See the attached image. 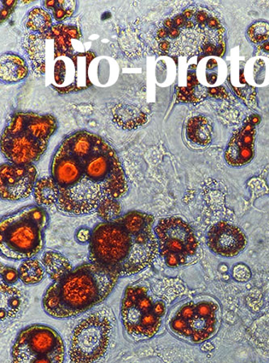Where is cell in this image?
Listing matches in <instances>:
<instances>
[{
    "label": "cell",
    "instance_id": "1",
    "mask_svg": "<svg viewBox=\"0 0 269 363\" xmlns=\"http://www.w3.org/2000/svg\"><path fill=\"white\" fill-rule=\"evenodd\" d=\"M50 169L60 191L56 207L62 214L96 213L104 200H119L128 191L119 155L106 140L89 131L64 139L53 156Z\"/></svg>",
    "mask_w": 269,
    "mask_h": 363
},
{
    "label": "cell",
    "instance_id": "2",
    "mask_svg": "<svg viewBox=\"0 0 269 363\" xmlns=\"http://www.w3.org/2000/svg\"><path fill=\"white\" fill-rule=\"evenodd\" d=\"M155 218L131 211L111 222H101L92 231L89 260L119 278L145 270L159 255Z\"/></svg>",
    "mask_w": 269,
    "mask_h": 363
},
{
    "label": "cell",
    "instance_id": "3",
    "mask_svg": "<svg viewBox=\"0 0 269 363\" xmlns=\"http://www.w3.org/2000/svg\"><path fill=\"white\" fill-rule=\"evenodd\" d=\"M119 279L107 269L84 263L45 291V312L56 319L77 317L106 300Z\"/></svg>",
    "mask_w": 269,
    "mask_h": 363
},
{
    "label": "cell",
    "instance_id": "4",
    "mask_svg": "<svg viewBox=\"0 0 269 363\" xmlns=\"http://www.w3.org/2000/svg\"><path fill=\"white\" fill-rule=\"evenodd\" d=\"M179 280H142L128 285L123 295V327L134 342L149 340L159 333L169 306L182 294Z\"/></svg>",
    "mask_w": 269,
    "mask_h": 363
},
{
    "label": "cell",
    "instance_id": "5",
    "mask_svg": "<svg viewBox=\"0 0 269 363\" xmlns=\"http://www.w3.org/2000/svg\"><path fill=\"white\" fill-rule=\"evenodd\" d=\"M225 28L214 11L192 6L167 19L157 32L160 49L170 55L197 54L221 56Z\"/></svg>",
    "mask_w": 269,
    "mask_h": 363
},
{
    "label": "cell",
    "instance_id": "6",
    "mask_svg": "<svg viewBox=\"0 0 269 363\" xmlns=\"http://www.w3.org/2000/svg\"><path fill=\"white\" fill-rule=\"evenodd\" d=\"M57 128V120L52 115L16 113L2 133V154L16 165H34L45 153Z\"/></svg>",
    "mask_w": 269,
    "mask_h": 363
},
{
    "label": "cell",
    "instance_id": "7",
    "mask_svg": "<svg viewBox=\"0 0 269 363\" xmlns=\"http://www.w3.org/2000/svg\"><path fill=\"white\" fill-rule=\"evenodd\" d=\"M48 224V212L37 204L4 216L0 223L2 256L15 261L33 259L44 247Z\"/></svg>",
    "mask_w": 269,
    "mask_h": 363
},
{
    "label": "cell",
    "instance_id": "8",
    "mask_svg": "<svg viewBox=\"0 0 269 363\" xmlns=\"http://www.w3.org/2000/svg\"><path fill=\"white\" fill-rule=\"evenodd\" d=\"M220 304L209 296L187 301L173 310L168 319L169 330L175 337L190 344L209 340L221 325Z\"/></svg>",
    "mask_w": 269,
    "mask_h": 363
},
{
    "label": "cell",
    "instance_id": "9",
    "mask_svg": "<svg viewBox=\"0 0 269 363\" xmlns=\"http://www.w3.org/2000/svg\"><path fill=\"white\" fill-rule=\"evenodd\" d=\"M115 323L113 310L104 307L75 328L69 355L71 363H96L106 354Z\"/></svg>",
    "mask_w": 269,
    "mask_h": 363
},
{
    "label": "cell",
    "instance_id": "10",
    "mask_svg": "<svg viewBox=\"0 0 269 363\" xmlns=\"http://www.w3.org/2000/svg\"><path fill=\"white\" fill-rule=\"evenodd\" d=\"M13 363H63L65 347L60 333L45 325L21 330L11 350Z\"/></svg>",
    "mask_w": 269,
    "mask_h": 363
},
{
    "label": "cell",
    "instance_id": "11",
    "mask_svg": "<svg viewBox=\"0 0 269 363\" xmlns=\"http://www.w3.org/2000/svg\"><path fill=\"white\" fill-rule=\"evenodd\" d=\"M155 233L159 254L169 267H184L197 254L198 242L194 230L177 216L159 220Z\"/></svg>",
    "mask_w": 269,
    "mask_h": 363
},
{
    "label": "cell",
    "instance_id": "12",
    "mask_svg": "<svg viewBox=\"0 0 269 363\" xmlns=\"http://www.w3.org/2000/svg\"><path fill=\"white\" fill-rule=\"evenodd\" d=\"M38 181V171L34 165L3 163L0 167L2 200L11 202L26 200L33 194Z\"/></svg>",
    "mask_w": 269,
    "mask_h": 363
},
{
    "label": "cell",
    "instance_id": "13",
    "mask_svg": "<svg viewBox=\"0 0 269 363\" xmlns=\"http://www.w3.org/2000/svg\"><path fill=\"white\" fill-rule=\"evenodd\" d=\"M260 121L258 116L248 117L241 128L233 134L225 151L228 165L241 167L253 160L256 136V125Z\"/></svg>",
    "mask_w": 269,
    "mask_h": 363
},
{
    "label": "cell",
    "instance_id": "14",
    "mask_svg": "<svg viewBox=\"0 0 269 363\" xmlns=\"http://www.w3.org/2000/svg\"><path fill=\"white\" fill-rule=\"evenodd\" d=\"M207 243L215 255L233 257L242 253L247 247L248 239L241 228L221 221L210 228Z\"/></svg>",
    "mask_w": 269,
    "mask_h": 363
},
{
    "label": "cell",
    "instance_id": "15",
    "mask_svg": "<svg viewBox=\"0 0 269 363\" xmlns=\"http://www.w3.org/2000/svg\"><path fill=\"white\" fill-rule=\"evenodd\" d=\"M114 122L125 130H134L146 124L148 116L136 105L119 104L112 110Z\"/></svg>",
    "mask_w": 269,
    "mask_h": 363
},
{
    "label": "cell",
    "instance_id": "16",
    "mask_svg": "<svg viewBox=\"0 0 269 363\" xmlns=\"http://www.w3.org/2000/svg\"><path fill=\"white\" fill-rule=\"evenodd\" d=\"M1 320L2 322L16 319L21 313L25 304L24 294L15 286L1 282Z\"/></svg>",
    "mask_w": 269,
    "mask_h": 363
},
{
    "label": "cell",
    "instance_id": "17",
    "mask_svg": "<svg viewBox=\"0 0 269 363\" xmlns=\"http://www.w3.org/2000/svg\"><path fill=\"white\" fill-rule=\"evenodd\" d=\"M28 74V67L24 58L13 52H6L1 56L0 75L7 84H16L24 80Z\"/></svg>",
    "mask_w": 269,
    "mask_h": 363
},
{
    "label": "cell",
    "instance_id": "18",
    "mask_svg": "<svg viewBox=\"0 0 269 363\" xmlns=\"http://www.w3.org/2000/svg\"><path fill=\"white\" fill-rule=\"evenodd\" d=\"M186 137L189 142L198 147H207L212 142L213 127L207 117H192L186 126Z\"/></svg>",
    "mask_w": 269,
    "mask_h": 363
},
{
    "label": "cell",
    "instance_id": "19",
    "mask_svg": "<svg viewBox=\"0 0 269 363\" xmlns=\"http://www.w3.org/2000/svg\"><path fill=\"white\" fill-rule=\"evenodd\" d=\"M42 262L46 274L54 282L61 280L74 270L71 262L60 252L54 250L45 251Z\"/></svg>",
    "mask_w": 269,
    "mask_h": 363
},
{
    "label": "cell",
    "instance_id": "20",
    "mask_svg": "<svg viewBox=\"0 0 269 363\" xmlns=\"http://www.w3.org/2000/svg\"><path fill=\"white\" fill-rule=\"evenodd\" d=\"M60 194V189L52 177L39 179L34 187V201L39 207L44 208L56 205Z\"/></svg>",
    "mask_w": 269,
    "mask_h": 363
},
{
    "label": "cell",
    "instance_id": "21",
    "mask_svg": "<svg viewBox=\"0 0 269 363\" xmlns=\"http://www.w3.org/2000/svg\"><path fill=\"white\" fill-rule=\"evenodd\" d=\"M18 271L20 280L28 286L40 284L46 274L43 262L36 259L23 261Z\"/></svg>",
    "mask_w": 269,
    "mask_h": 363
},
{
    "label": "cell",
    "instance_id": "22",
    "mask_svg": "<svg viewBox=\"0 0 269 363\" xmlns=\"http://www.w3.org/2000/svg\"><path fill=\"white\" fill-rule=\"evenodd\" d=\"M53 26V17L44 9L34 8L29 11L26 28L32 33L43 34L50 30Z\"/></svg>",
    "mask_w": 269,
    "mask_h": 363
},
{
    "label": "cell",
    "instance_id": "23",
    "mask_svg": "<svg viewBox=\"0 0 269 363\" xmlns=\"http://www.w3.org/2000/svg\"><path fill=\"white\" fill-rule=\"evenodd\" d=\"M44 7L51 13L53 18L61 22L71 17L75 11L76 3L73 0H51L44 1Z\"/></svg>",
    "mask_w": 269,
    "mask_h": 363
},
{
    "label": "cell",
    "instance_id": "24",
    "mask_svg": "<svg viewBox=\"0 0 269 363\" xmlns=\"http://www.w3.org/2000/svg\"><path fill=\"white\" fill-rule=\"evenodd\" d=\"M204 86L199 84L196 74H189L188 86L180 87L177 94L178 101L180 102H197L206 97L207 92Z\"/></svg>",
    "mask_w": 269,
    "mask_h": 363
},
{
    "label": "cell",
    "instance_id": "25",
    "mask_svg": "<svg viewBox=\"0 0 269 363\" xmlns=\"http://www.w3.org/2000/svg\"><path fill=\"white\" fill-rule=\"evenodd\" d=\"M121 210L119 200L109 198L99 205L96 213L103 222H111L120 218Z\"/></svg>",
    "mask_w": 269,
    "mask_h": 363
},
{
    "label": "cell",
    "instance_id": "26",
    "mask_svg": "<svg viewBox=\"0 0 269 363\" xmlns=\"http://www.w3.org/2000/svg\"><path fill=\"white\" fill-rule=\"evenodd\" d=\"M248 37L251 42L254 44L268 42L269 39V23L265 21L253 23L248 28Z\"/></svg>",
    "mask_w": 269,
    "mask_h": 363
},
{
    "label": "cell",
    "instance_id": "27",
    "mask_svg": "<svg viewBox=\"0 0 269 363\" xmlns=\"http://www.w3.org/2000/svg\"><path fill=\"white\" fill-rule=\"evenodd\" d=\"M1 282L8 285H13L20 279L19 271L9 266L1 265Z\"/></svg>",
    "mask_w": 269,
    "mask_h": 363
},
{
    "label": "cell",
    "instance_id": "28",
    "mask_svg": "<svg viewBox=\"0 0 269 363\" xmlns=\"http://www.w3.org/2000/svg\"><path fill=\"white\" fill-rule=\"evenodd\" d=\"M232 275L238 282L245 283L251 279V273L250 268L243 264V263H238L233 268Z\"/></svg>",
    "mask_w": 269,
    "mask_h": 363
},
{
    "label": "cell",
    "instance_id": "29",
    "mask_svg": "<svg viewBox=\"0 0 269 363\" xmlns=\"http://www.w3.org/2000/svg\"><path fill=\"white\" fill-rule=\"evenodd\" d=\"M16 0H2L1 1V22L9 18L16 7Z\"/></svg>",
    "mask_w": 269,
    "mask_h": 363
},
{
    "label": "cell",
    "instance_id": "30",
    "mask_svg": "<svg viewBox=\"0 0 269 363\" xmlns=\"http://www.w3.org/2000/svg\"><path fill=\"white\" fill-rule=\"evenodd\" d=\"M91 236L92 232L87 230V228H81V230L77 233L76 238H77L78 241L84 243L90 242Z\"/></svg>",
    "mask_w": 269,
    "mask_h": 363
},
{
    "label": "cell",
    "instance_id": "31",
    "mask_svg": "<svg viewBox=\"0 0 269 363\" xmlns=\"http://www.w3.org/2000/svg\"><path fill=\"white\" fill-rule=\"evenodd\" d=\"M257 54L264 55L269 57V40L265 43H263L259 48L256 50Z\"/></svg>",
    "mask_w": 269,
    "mask_h": 363
}]
</instances>
